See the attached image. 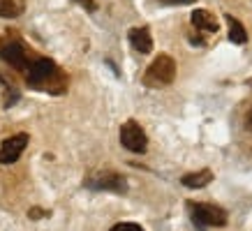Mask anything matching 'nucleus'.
I'll list each match as a JSON object with an SVG mask.
<instances>
[{
  "label": "nucleus",
  "mask_w": 252,
  "mask_h": 231,
  "mask_svg": "<svg viewBox=\"0 0 252 231\" xmlns=\"http://www.w3.org/2000/svg\"><path fill=\"white\" fill-rule=\"evenodd\" d=\"M190 21H192V26L201 32H218V28H220V26H218V19H215L211 12H206V9H194L190 16Z\"/></svg>",
  "instance_id": "obj_9"
},
{
  "label": "nucleus",
  "mask_w": 252,
  "mask_h": 231,
  "mask_svg": "<svg viewBox=\"0 0 252 231\" xmlns=\"http://www.w3.org/2000/svg\"><path fill=\"white\" fill-rule=\"evenodd\" d=\"M174 79H176V60L169 54H160L146 69L144 86L146 88H162V86H169Z\"/></svg>",
  "instance_id": "obj_2"
},
{
  "label": "nucleus",
  "mask_w": 252,
  "mask_h": 231,
  "mask_svg": "<svg viewBox=\"0 0 252 231\" xmlns=\"http://www.w3.org/2000/svg\"><path fill=\"white\" fill-rule=\"evenodd\" d=\"M245 130L252 132V109H250V114H248V118H245Z\"/></svg>",
  "instance_id": "obj_16"
},
{
  "label": "nucleus",
  "mask_w": 252,
  "mask_h": 231,
  "mask_svg": "<svg viewBox=\"0 0 252 231\" xmlns=\"http://www.w3.org/2000/svg\"><path fill=\"white\" fill-rule=\"evenodd\" d=\"M86 187L123 194V192H127V180L121 173H116V171H99V173H95V176H91L86 180Z\"/></svg>",
  "instance_id": "obj_6"
},
{
  "label": "nucleus",
  "mask_w": 252,
  "mask_h": 231,
  "mask_svg": "<svg viewBox=\"0 0 252 231\" xmlns=\"http://www.w3.org/2000/svg\"><path fill=\"white\" fill-rule=\"evenodd\" d=\"M121 144L132 153H146L148 148V137H146L144 127L137 120H127L121 127Z\"/></svg>",
  "instance_id": "obj_5"
},
{
  "label": "nucleus",
  "mask_w": 252,
  "mask_h": 231,
  "mask_svg": "<svg viewBox=\"0 0 252 231\" xmlns=\"http://www.w3.org/2000/svg\"><path fill=\"white\" fill-rule=\"evenodd\" d=\"M192 222L197 224V229H206V227H224L227 224V210L213 203H192L190 206Z\"/></svg>",
  "instance_id": "obj_3"
},
{
  "label": "nucleus",
  "mask_w": 252,
  "mask_h": 231,
  "mask_svg": "<svg viewBox=\"0 0 252 231\" xmlns=\"http://www.w3.org/2000/svg\"><path fill=\"white\" fill-rule=\"evenodd\" d=\"M109 231H144L139 224H132V222H121V224H116L114 229H109Z\"/></svg>",
  "instance_id": "obj_13"
},
{
  "label": "nucleus",
  "mask_w": 252,
  "mask_h": 231,
  "mask_svg": "<svg viewBox=\"0 0 252 231\" xmlns=\"http://www.w3.org/2000/svg\"><path fill=\"white\" fill-rule=\"evenodd\" d=\"M44 215V210H39V208H32L31 210V217H42Z\"/></svg>",
  "instance_id": "obj_17"
},
{
  "label": "nucleus",
  "mask_w": 252,
  "mask_h": 231,
  "mask_svg": "<svg viewBox=\"0 0 252 231\" xmlns=\"http://www.w3.org/2000/svg\"><path fill=\"white\" fill-rule=\"evenodd\" d=\"M162 5H192L194 0H160Z\"/></svg>",
  "instance_id": "obj_15"
},
{
  "label": "nucleus",
  "mask_w": 252,
  "mask_h": 231,
  "mask_svg": "<svg viewBox=\"0 0 252 231\" xmlns=\"http://www.w3.org/2000/svg\"><path fill=\"white\" fill-rule=\"evenodd\" d=\"M224 19H227V26H229V42H234V44H245V42H248V32H245L243 23L231 14H224Z\"/></svg>",
  "instance_id": "obj_11"
},
{
  "label": "nucleus",
  "mask_w": 252,
  "mask_h": 231,
  "mask_svg": "<svg viewBox=\"0 0 252 231\" xmlns=\"http://www.w3.org/2000/svg\"><path fill=\"white\" fill-rule=\"evenodd\" d=\"M181 183L190 190H199V187H206L208 183H213V171L211 169H201V171H194V173H185L181 178Z\"/></svg>",
  "instance_id": "obj_10"
},
{
  "label": "nucleus",
  "mask_w": 252,
  "mask_h": 231,
  "mask_svg": "<svg viewBox=\"0 0 252 231\" xmlns=\"http://www.w3.org/2000/svg\"><path fill=\"white\" fill-rule=\"evenodd\" d=\"M127 37H130L132 49L139 51V54H151V51H153V37H151V30H148L146 26L132 28V30L127 32Z\"/></svg>",
  "instance_id": "obj_8"
},
{
  "label": "nucleus",
  "mask_w": 252,
  "mask_h": 231,
  "mask_svg": "<svg viewBox=\"0 0 252 231\" xmlns=\"http://www.w3.org/2000/svg\"><path fill=\"white\" fill-rule=\"evenodd\" d=\"M23 74H26V84L31 86V88H35V90H46V92L58 95L67 86V77L49 58H32Z\"/></svg>",
  "instance_id": "obj_1"
},
{
  "label": "nucleus",
  "mask_w": 252,
  "mask_h": 231,
  "mask_svg": "<svg viewBox=\"0 0 252 231\" xmlns=\"http://www.w3.org/2000/svg\"><path fill=\"white\" fill-rule=\"evenodd\" d=\"M74 2H77V5H81L86 12H95V9H97V5H95L93 0H74Z\"/></svg>",
  "instance_id": "obj_14"
},
{
  "label": "nucleus",
  "mask_w": 252,
  "mask_h": 231,
  "mask_svg": "<svg viewBox=\"0 0 252 231\" xmlns=\"http://www.w3.org/2000/svg\"><path fill=\"white\" fill-rule=\"evenodd\" d=\"M28 146V134H14L0 144V164H14Z\"/></svg>",
  "instance_id": "obj_7"
},
{
  "label": "nucleus",
  "mask_w": 252,
  "mask_h": 231,
  "mask_svg": "<svg viewBox=\"0 0 252 231\" xmlns=\"http://www.w3.org/2000/svg\"><path fill=\"white\" fill-rule=\"evenodd\" d=\"M0 58L7 62V65H12L14 69H19V72H26V67H28L32 60L31 51H28L19 39H9L5 44H0Z\"/></svg>",
  "instance_id": "obj_4"
},
{
  "label": "nucleus",
  "mask_w": 252,
  "mask_h": 231,
  "mask_svg": "<svg viewBox=\"0 0 252 231\" xmlns=\"http://www.w3.org/2000/svg\"><path fill=\"white\" fill-rule=\"evenodd\" d=\"M19 5H16V0H0V16L2 19H14L19 14Z\"/></svg>",
  "instance_id": "obj_12"
}]
</instances>
